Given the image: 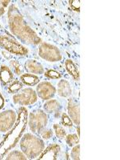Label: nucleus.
I'll return each mask as SVG.
<instances>
[{
    "label": "nucleus",
    "mask_w": 120,
    "mask_h": 160,
    "mask_svg": "<svg viewBox=\"0 0 120 160\" xmlns=\"http://www.w3.org/2000/svg\"><path fill=\"white\" fill-rule=\"evenodd\" d=\"M28 123L31 131L38 134L48 123V116L46 113L41 110L33 111L29 115Z\"/></svg>",
    "instance_id": "5"
},
{
    "label": "nucleus",
    "mask_w": 120,
    "mask_h": 160,
    "mask_svg": "<svg viewBox=\"0 0 120 160\" xmlns=\"http://www.w3.org/2000/svg\"><path fill=\"white\" fill-rule=\"evenodd\" d=\"M65 67L67 71H68V72H69L70 75L74 78V79L78 81V80L79 79V72H78V68H77L76 66L75 65V63H74L71 59H68L65 62Z\"/></svg>",
    "instance_id": "15"
},
{
    "label": "nucleus",
    "mask_w": 120,
    "mask_h": 160,
    "mask_svg": "<svg viewBox=\"0 0 120 160\" xmlns=\"http://www.w3.org/2000/svg\"><path fill=\"white\" fill-rule=\"evenodd\" d=\"M41 135H42V138H45V139H49V138L53 135V133H52V131H50V130H48V131H43V133H42V134H41Z\"/></svg>",
    "instance_id": "28"
},
{
    "label": "nucleus",
    "mask_w": 120,
    "mask_h": 160,
    "mask_svg": "<svg viewBox=\"0 0 120 160\" xmlns=\"http://www.w3.org/2000/svg\"><path fill=\"white\" fill-rule=\"evenodd\" d=\"M16 114L14 111H6L0 114V131L6 132L12 128L16 121Z\"/></svg>",
    "instance_id": "8"
},
{
    "label": "nucleus",
    "mask_w": 120,
    "mask_h": 160,
    "mask_svg": "<svg viewBox=\"0 0 120 160\" xmlns=\"http://www.w3.org/2000/svg\"><path fill=\"white\" fill-rule=\"evenodd\" d=\"M22 88V84L20 82H18V81H15V82H13V83L9 87V91L12 93L17 92V91H19Z\"/></svg>",
    "instance_id": "21"
},
{
    "label": "nucleus",
    "mask_w": 120,
    "mask_h": 160,
    "mask_svg": "<svg viewBox=\"0 0 120 160\" xmlns=\"http://www.w3.org/2000/svg\"><path fill=\"white\" fill-rule=\"evenodd\" d=\"M0 46L16 55H28V50L10 35H0Z\"/></svg>",
    "instance_id": "4"
},
{
    "label": "nucleus",
    "mask_w": 120,
    "mask_h": 160,
    "mask_svg": "<svg viewBox=\"0 0 120 160\" xmlns=\"http://www.w3.org/2000/svg\"><path fill=\"white\" fill-rule=\"evenodd\" d=\"M54 130L55 131L56 136L59 138H63L66 136V132L63 130V128L58 124H55L54 125Z\"/></svg>",
    "instance_id": "20"
},
{
    "label": "nucleus",
    "mask_w": 120,
    "mask_h": 160,
    "mask_svg": "<svg viewBox=\"0 0 120 160\" xmlns=\"http://www.w3.org/2000/svg\"><path fill=\"white\" fill-rule=\"evenodd\" d=\"M8 22L12 34L22 42L33 45H37L41 42V39L36 33L26 23L23 17L15 5H12L9 8Z\"/></svg>",
    "instance_id": "1"
},
{
    "label": "nucleus",
    "mask_w": 120,
    "mask_h": 160,
    "mask_svg": "<svg viewBox=\"0 0 120 160\" xmlns=\"http://www.w3.org/2000/svg\"><path fill=\"white\" fill-rule=\"evenodd\" d=\"M68 112H69L70 118L77 125L80 123V113L79 105L78 102L74 99H70L68 101Z\"/></svg>",
    "instance_id": "11"
},
{
    "label": "nucleus",
    "mask_w": 120,
    "mask_h": 160,
    "mask_svg": "<svg viewBox=\"0 0 120 160\" xmlns=\"http://www.w3.org/2000/svg\"><path fill=\"white\" fill-rule=\"evenodd\" d=\"M77 132H78V135L79 136L80 135V131H79V126H78V128H77Z\"/></svg>",
    "instance_id": "30"
},
{
    "label": "nucleus",
    "mask_w": 120,
    "mask_h": 160,
    "mask_svg": "<svg viewBox=\"0 0 120 160\" xmlns=\"http://www.w3.org/2000/svg\"><path fill=\"white\" fill-rule=\"evenodd\" d=\"M45 75L51 78H54V79H57V78H59L61 77V75H60L59 73L54 71V70H50V71H47L45 73Z\"/></svg>",
    "instance_id": "23"
},
{
    "label": "nucleus",
    "mask_w": 120,
    "mask_h": 160,
    "mask_svg": "<svg viewBox=\"0 0 120 160\" xmlns=\"http://www.w3.org/2000/svg\"><path fill=\"white\" fill-rule=\"evenodd\" d=\"M45 111L48 113H55L58 112V110L60 109L59 102L55 99H51L48 101L43 106Z\"/></svg>",
    "instance_id": "16"
},
{
    "label": "nucleus",
    "mask_w": 120,
    "mask_h": 160,
    "mask_svg": "<svg viewBox=\"0 0 120 160\" xmlns=\"http://www.w3.org/2000/svg\"><path fill=\"white\" fill-rule=\"evenodd\" d=\"M45 145L42 139L31 134H26L20 141V148L29 158H35L43 151Z\"/></svg>",
    "instance_id": "3"
},
{
    "label": "nucleus",
    "mask_w": 120,
    "mask_h": 160,
    "mask_svg": "<svg viewBox=\"0 0 120 160\" xmlns=\"http://www.w3.org/2000/svg\"><path fill=\"white\" fill-rule=\"evenodd\" d=\"M21 80L27 85L33 86L38 83L39 78L36 75H31V74H24L21 75Z\"/></svg>",
    "instance_id": "17"
},
{
    "label": "nucleus",
    "mask_w": 120,
    "mask_h": 160,
    "mask_svg": "<svg viewBox=\"0 0 120 160\" xmlns=\"http://www.w3.org/2000/svg\"><path fill=\"white\" fill-rule=\"evenodd\" d=\"M37 92L39 98L43 100H48L55 95L56 89L51 82H42L37 87Z\"/></svg>",
    "instance_id": "9"
},
{
    "label": "nucleus",
    "mask_w": 120,
    "mask_h": 160,
    "mask_svg": "<svg viewBox=\"0 0 120 160\" xmlns=\"http://www.w3.org/2000/svg\"><path fill=\"white\" fill-rule=\"evenodd\" d=\"M3 105H4V99L3 98H2V95L0 94V109H2Z\"/></svg>",
    "instance_id": "29"
},
{
    "label": "nucleus",
    "mask_w": 120,
    "mask_h": 160,
    "mask_svg": "<svg viewBox=\"0 0 120 160\" xmlns=\"http://www.w3.org/2000/svg\"><path fill=\"white\" fill-rule=\"evenodd\" d=\"M7 159L11 160V159H17V160H25L27 159V157L22 154V152H20L18 151H14L11 152L7 157Z\"/></svg>",
    "instance_id": "18"
},
{
    "label": "nucleus",
    "mask_w": 120,
    "mask_h": 160,
    "mask_svg": "<svg viewBox=\"0 0 120 160\" xmlns=\"http://www.w3.org/2000/svg\"><path fill=\"white\" fill-rule=\"evenodd\" d=\"M60 148L59 146L57 144H51L49 147L43 150L40 155L38 156V159L43 160V159H48V160H55L57 159V155H58V152H59Z\"/></svg>",
    "instance_id": "10"
},
{
    "label": "nucleus",
    "mask_w": 120,
    "mask_h": 160,
    "mask_svg": "<svg viewBox=\"0 0 120 160\" xmlns=\"http://www.w3.org/2000/svg\"><path fill=\"white\" fill-rule=\"evenodd\" d=\"M62 122L63 123L64 126H67V127H72V122H71V118L68 116L67 114H62Z\"/></svg>",
    "instance_id": "25"
},
{
    "label": "nucleus",
    "mask_w": 120,
    "mask_h": 160,
    "mask_svg": "<svg viewBox=\"0 0 120 160\" xmlns=\"http://www.w3.org/2000/svg\"><path fill=\"white\" fill-rule=\"evenodd\" d=\"M10 2V1H7V0H4V1H0V16L2 15L5 13L6 8L8 7V3Z\"/></svg>",
    "instance_id": "27"
},
{
    "label": "nucleus",
    "mask_w": 120,
    "mask_h": 160,
    "mask_svg": "<svg viewBox=\"0 0 120 160\" xmlns=\"http://www.w3.org/2000/svg\"><path fill=\"white\" fill-rule=\"evenodd\" d=\"M58 94L61 97H68L71 94V85L67 80H60L58 83Z\"/></svg>",
    "instance_id": "13"
},
{
    "label": "nucleus",
    "mask_w": 120,
    "mask_h": 160,
    "mask_svg": "<svg viewBox=\"0 0 120 160\" xmlns=\"http://www.w3.org/2000/svg\"><path fill=\"white\" fill-rule=\"evenodd\" d=\"M11 65L12 66L13 68H14V69H15V71L16 74H18V75H21V73H22V67H21V65H20V64L18 63L17 61H15V60H13V61H11Z\"/></svg>",
    "instance_id": "24"
},
{
    "label": "nucleus",
    "mask_w": 120,
    "mask_h": 160,
    "mask_svg": "<svg viewBox=\"0 0 120 160\" xmlns=\"http://www.w3.org/2000/svg\"><path fill=\"white\" fill-rule=\"evenodd\" d=\"M13 78L14 76L11 70L6 66H2L0 69V80L4 83H9L12 81Z\"/></svg>",
    "instance_id": "14"
},
{
    "label": "nucleus",
    "mask_w": 120,
    "mask_h": 160,
    "mask_svg": "<svg viewBox=\"0 0 120 160\" xmlns=\"http://www.w3.org/2000/svg\"><path fill=\"white\" fill-rule=\"evenodd\" d=\"M28 123V111L25 108H21L18 111V118L12 129L7 134L0 143V159H2L4 155L11 151L18 143V140L22 136Z\"/></svg>",
    "instance_id": "2"
},
{
    "label": "nucleus",
    "mask_w": 120,
    "mask_h": 160,
    "mask_svg": "<svg viewBox=\"0 0 120 160\" xmlns=\"http://www.w3.org/2000/svg\"><path fill=\"white\" fill-rule=\"evenodd\" d=\"M13 101L15 103L22 106L31 105L37 101V95L34 90L31 88H27L19 94L14 95Z\"/></svg>",
    "instance_id": "7"
},
{
    "label": "nucleus",
    "mask_w": 120,
    "mask_h": 160,
    "mask_svg": "<svg viewBox=\"0 0 120 160\" xmlns=\"http://www.w3.org/2000/svg\"><path fill=\"white\" fill-rule=\"evenodd\" d=\"M26 70L32 74H42L44 72L42 66L35 60H28L25 63Z\"/></svg>",
    "instance_id": "12"
},
{
    "label": "nucleus",
    "mask_w": 120,
    "mask_h": 160,
    "mask_svg": "<svg viewBox=\"0 0 120 160\" xmlns=\"http://www.w3.org/2000/svg\"><path fill=\"white\" fill-rule=\"evenodd\" d=\"M70 6H71V8H72L74 11H79L80 10V1L78 0H71L69 2Z\"/></svg>",
    "instance_id": "26"
},
{
    "label": "nucleus",
    "mask_w": 120,
    "mask_h": 160,
    "mask_svg": "<svg viewBox=\"0 0 120 160\" xmlns=\"http://www.w3.org/2000/svg\"><path fill=\"white\" fill-rule=\"evenodd\" d=\"M66 142L70 147H73V146L77 145L79 142V136L77 135L76 134H72V135H69L66 138Z\"/></svg>",
    "instance_id": "19"
},
{
    "label": "nucleus",
    "mask_w": 120,
    "mask_h": 160,
    "mask_svg": "<svg viewBox=\"0 0 120 160\" xmlns=\"http://www.w3.org/2000/svg\"><path fill=\"white\" fill-rule=\"evenodd\" d=\"M71 158L75 160H78L79 159L80 156V146L77 145L75 146V148H73V150L71 151Z\"/></svg>",
    "instance_id": "22"
},
{
    "label": "nucleus",
    "mask_w": 120,
    "mask_h": 160,
    "mask_svg": "<svg viewBox=\"0 0 120 160\" xmlns=\"http://www.w3.org/2000/svg\"><path fill=\"white\" fill-rule=\"evenodd\" d=\"M38 55L41 58L49 62H58L62 59V55L59 50L55 46L46 42L42 43L39 47Z\"/></svg>",
    "instance_id": "6"
}]
</instances>
